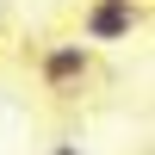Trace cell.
Returning a JSON list of instances; mask_svg holds the SVG:
<instances>
[{"label": "cell", "mask_w": 155, "mask_h": 155, "mask_svg": "<svg viewBox=\"0 0 155 155\" xmlns=\"http://www.w3.org/2000/svg\"><path fill=\"white\" fill-rule=\"evenodd\" d=\"M143 25V0H87L81 6V44H124Z\"/></svg>", "instance_id": "obj_1"}, {"label": "cell", "mask_w": 155, "mask_h": 155, "mask_svg": "<svg viewBox=\"0 0 155 155\" xmlns=\"http://www.w3.org/2000/svg\"><path fill=\"white\" fill-rule=\"evenodd\" d=\"M37 68H44L50 93H74V87L93 74V44H50L44 56H37Z\"/></svg>", "instance_id": "obj_2"}, {"label": "cell", "mask_w": 155, "mask_h": 155, "mask_svg": "<svg viewBox=\"0 0 155 155\" xmlns=\"http://www.w3.org/2000/svg\"><path fill=\"white\" fill-rule=\"evenodd\" d=\"M0 19H6V6H0Z\"/></svg>", "instance_id": "obj_4"}, {"label": "cell", "mask_w": 155, "mask_h": 155, "mask_svg": "<svg viewBox=\"0 0 155 155\" xmlns=\"http://www.w3.org/2000/svg\"><path fill=\"white\" fill-rule=\"evenodd\" d=\"M56 155H81V149H74V143H56Z\"/></svg>", "instance_id": "obj_3"}]
</instances>
